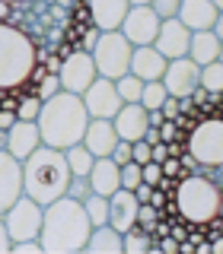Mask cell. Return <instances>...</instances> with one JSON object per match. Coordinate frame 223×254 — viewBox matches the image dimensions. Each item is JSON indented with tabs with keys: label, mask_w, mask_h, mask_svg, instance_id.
I'll return each mask as SVG.
<instances>
[{
	"label": "cell",
	"mask_w": 223,
	"mask_h": 254,
	"mask_svg": "<svg viewBox=\"0 0 223 254\" xmlns=\"http://www.w3.org/2000/svg\"><path fill=\"white\" fill-rule=\"evenodd\" d=\"M38 45L22 29L0 19V108L19 105L26 95L38 89L35 83Z\"/></svg>",
	"instance_id": "6da1fadb"
},
{
	"label": "cell",
	"mask_w": 223,
	"mask_h": 254,
	"mask_svg": "<svg viewBox=\"0 0 223 254\" xmlns=\"http://www.w3.org/2000/svg\"><path fill=\"white\" fill-rule=\"evenodd\" d=\"M93 235V219L86 213L83 200L64 194L61 200L45 206V222H42V242L45 254H77L86 251V242Z\"/></svg>",
	"instance_id": "7a4b0ae2"
},
{
	"label": "cell",
	"mask_w": 223,
	"mask_h": 254,
	"mask_svg": "<svg viewBox=\"0 0 223 254\" xmlns=\"http://www.w3.org/2000/svg\"><path fill=\"white\" fill-rule=\"evenodd\" d=\"M86 124H90V111H86L83 95L61 89L58 95L42 102L38 111V130H42V143L54 149H70L86 137Z\"/></svg>",
	"instance_id": "3957f363"
},
{
	"label": "cell",
	"mask_w": 223,
	"mask_h": 254,
	"mask_svg": "<svg viewBox=\"0 0 223 254\" xmlns=\"http://www.w3.org/2000/svg\"><path fill=\"white\" fill-rule=\"evenodd\" d=\"M166 185L172 188V213L179 216V222L195 229H207L214 219L220 216V203H223V188L220 181L204 178V175H182V178H166Z\"/></svg>",
	"instance_id": "277c9868"
},
{
	"label": "cell",
	"mask_w": 223,
	"mask_h": 254,
	"mask_svg": "<svg viewBox=\"0 0 223 254\" xmlns=\"http://www.w3.org/2000/svg\"><path fill=\"white\" fill-rule=\"evenodd\" d=\"M70 165H67V156L64 149H54V146H38L29 159H22V190L32 197L35 203H54L61 200L64 194H70Z\"/></svg>",
	"instance_id": "5b68a950"
},
{
	"label": "cell",
	"mask_w": 223,
	"mask_h": 254,
	"mask_svg": "<svg viewBox=\"0 0 223 254\" xmlns=\"http://www.w3.org/2000/svg\"><path fill=\"white\" fill-rule=\"evenodd\" d=\"M175 124L182 127L188 153L198 159L201 169H223V118L191 121L188 115H179Z\"/></svg>",
	"instance_id": "8992f818"
},
{
	"label": "cell",
	"mask_w": 223,
	"mask_h": 254,
	"mask_svg": "<svg viewBox=\"0 0 223 254\" xmlns=\"http://www.w3.org/2000/svg\"><path fill=\"white\" fill-rule=\"evenodd\" d=\"M93 61H96V70L99 76H109V79H118L124 73H131V54H134V45L121 35V29L115 32H99V42L93 45Z\"/></svg>",
	"instance_id": "52a82bcc"
},
{
	"label": "cell",
	"mask_w": 223,
	"mask_h": 254,
	"mask_svg": "<svg viewBox=\"0 0 223 254\" xmlns=\"http://www.w3.org/2000/svg\"><path fill=\"white\" fill-rule=\"evenodd\" d=\"M6 232L13 242H32V238L42 235V222H45V206L35 203L29 194H22L10 210L3 213Z\"/></svg>",
	"instance_id": "ba28073f"
},
{
	"label": "cell",
	"mask_w": 223,
	"mask_h": 254,
	"mask_svg": "<svg viewBox=\"0 0 223 254\" xmlns=\"http://www.w3.org/2000/svg\"><path fill=\"white\" fill-rule=\"evenodd\" d=\"M96 76H99V70H96V61L90 51H70L61 64V89L67 92L83 95Z\"/></svg>",
	"instance_id": "9c48e42d"
},
{
	"label": "cell",
	"mask_w": 223,
	"mask_h": 254,
	"mask_svg": "<svg viewBox=\"0 0 223 254\" xmlns=\"http://www.w3.org/2000/svg\"><path fill=\"white\" fill-rule=\"evenodd\" d=\"M159 26H163V19L153 13V6H131L127 16H124V22H121V35L134 48L153 45L156 35H159Z\"/></svg>",
	"instance_id": "30bf717a"
},
{
	"label": "cell",
	"mask_w": 223,
	"mask_h": 254,
	"mask_svg": "<svg viewBox=\"0 0 223 254\" xmlns=\"http://www.w3.org/2000/svg\"><path fill=\"white\" fill-rule=\"evenodd\" d=\"M83 102H86L90 118H115L124 105L121 95H118L115 79H109V76H96L90 83V89L83 92Z\"/></svg>",
	"instance_id": "8fae6325"
},
{
	"label": "cell",
	"mask_w": 223,
	"mask_h": 254,
	"mask_svg": "<svg viewBox=\"0 0 223 254\" xmlns=\"http://www.w3.org/2000/svg\"><path fill=\"white\" fill-rule=\"evenodd\" d=\"M163 86H166L169 95H175V99H188L191 89L201 86V67H198L191 58H175V61L166 64Z\"/></svg>",
	"instance_id": "7c38bea8"
},
{
	"label": "cell",
	"mask_w": 223,
	"mask_h": 254,
	"mask_svg": "<svg viewBox=\"0 0 223 254\" xmlns=\"http://www.w3.org/2000/svg\"><path fill=\"white\" fill-rule=\"evenodd\" d=\"M26 194L22 190V162L10 149H0V216Z\"/></svg>",
	"instance_id": "4fadbf2b"
},
{
	"label": "cell",
	"mask_w": 223,
	"mask_h": 254,
	"mask_svg": "<svg viewBox=\"0 0 223 254\" xmlns=\"http://www.w3.org/2000/svg\"><path fill=\"white\" fill-rule=\"evenodd\" d=\"M188 45H191V29L185 22L175 16V19H163V26H159V35L153 48L159 54H163L166 61H175V58H188Z\"/></svg>",
	"instance_id": "5bb4252c"
},
{
	"label": "cell",
	"mask_w": 223,
	"mask_h": 254,
	"mask_svg": "<svg viewBox=\"0 0 223 254\" xmlns=\"http://www.w3.org/2000/svg\"><path fill=\"white\" fill-rule=\"evenodd\" d=\"M137 210H140V200L134 190H124L118 188L115 194L109 197V226L118 229V232H127V229L137 226Z\"/></svg>",
	"instance_id": "9a60e30c"
},
{
	"label": "cell",
	"mask_w": 223,
	"mask_h": 254,
	"mask_svg": "<svg viewBox=\"0 0 223 254\" xmlns=\"http://www.w3.org/2000/svg\"><path fill=\"white\" fill-rule=\"evenodd\" d=\"M112 124H115V130H118V137L127 140V143H137L143 140V133H147V108L140 105V102H124L121 111H118L115 118H112Z\"/></svg>",
	"instance_id": "2e32d148"
},
{
	"label": "cell",
	"mask_w": 223,
	"mask_h": 254,
	"mask_svg": "<svg viewBox=\"0 0 223 254\" xmlns=\"http://www.w3.org/2000/svg\"><path fill=\"white\" fill-rule=\"evenodd\" d=\"M118 130H115V124H112V118H90V124H86V149L99 159V156H112V149L118 146Z\"/></svg>",
	"instance_id": "e0dca14e"
},
{
	"label": "cell",
	"mask_w": 223,
	"mask_h": 254,
	"mask_svg": "<svg viewBox=\"0 0 223 254\" xmlns=\"http://www.w3.org/2000/svg\"><path fill=\"white\" fill-rule=\"evenodd\" d=\"M6 133H10V137H6V149H10L19 162H22V159H29L38 146H42V130H38V121H16Z\"/></svg>",
	"instance_id": "ac0fdd59"
},
{
	"label": "cell",
	"mask_w": 223,
	"mask_h": 254,
	"mask_svg": "<svg viewBox=\"0 0 223 254\" xmlns=\"http://www.w3.org/2000/svg\"><path fill=\"white\" fill-rule=\"evenodd\" d=\"M127 10H131L127 0H90V19H93V26L99 32L121 29Z\"/></svg>",
	"instance_id": "d6986e66"
},
{
	"label": "cell",
	"mask_w": 223,
	"mask_h": 254,
	"mask_svg": "<svg viewBox=\"0 0 223 254\" xmlns=\"http://www.w3.org/2000/svg\"><path fill=\"white\" fill-rule=\"evenodd\" d=\"M90 188H93V194L112 197L118 188H121V165H118L112 156H99L93 162V172H90Z\"/></svg>",
	"instance_id": "ffe728a7"
},
{
	"label": "cell",
	"mask_w": 223,
	"mask_h": 254,
	"mask_svg": "<svg viewBox=\"0 0 223 254\" xmlns=\"http://www.w3.org/2000/svg\"><path fill=\"white\" fill-rule=\"evenodd\" d=\"M166 64H169V61H166L153 45H140V48H134V54H131V73L140 76L143 83H150V79H163Z\"/></svg>",
	"instance_id": "44dd1931"
},
{
	"label": "cell",
	"mask_w": 223,
	"mask_h": 254,
	"mask_svg": "<svg viewBox=\"0 0 223 254\" xmlns=\"http://www.w3.org/2000/svg\"><path fill=\"white\" fill-rule=\"evenodd\" d=\"M217 6L211 3V0H182L179 6V19L185 22L191 32H201V29H214V22H217Z\"/></svg>",
	"instance_id": "7402d4cb"
},
{
	"label": "cell",
	"mask_w": 223,
	"mask_h": 254,
	"mask_svg": "<svg viewBox=\"0 0 223 254\" xmlns=\"http://www.w3.org/2000/svg\"><path fill=\"white\" fill-rule=\"evenodd\" d=\"M188 58L204 67V64L217 61L220 58V38L214 35V29H201V32H191V45H188Z\"/></svg>",
	"instance_id": "603a6c76"
},
{
	"label": "cell",
	"mask_w": 223,
	"mask_h": 254,
	"mask_svg": "<svg viewBox=\"0 0 223 254\" xmlns=\"http://www.w3.org/2000/svg\"><path fill=\"white\" fill-rule=\"evenodd\" d=\"M86 251L90 254H124V235L118 229L106 226H93V235L86 242Z\"/></svg>",
	"instance_id": "cb8c5ba5"
},
{
	"label": "cell",
	"mask_w": 223,
	"mask_h": 254,
	"mask_svg": "<svg viewBox=\"0 0 223 254\" xmlns=\"http://www.w3.org/2000/svg\"><path fill=\"white\" fill-rule=\"evenodd\" d=\"M64 156H67V165H70V175H74V178H90L96 156L86 149V143H77V146L64 149Z\"/></svg>",
	"instance_id": "d4e9b609"
},
{
	"label": "cell",
	"mask_w": 223,
	"mask_h": 254,
	"mask_svg": "<svg viewBox=\"0 0 223 254\" xmlns=\"http://www.w3.org/2000/svg\"><path fill=\"white\" fill-rule=\"evenodd\" d=\"M150 248H153V238H150V232H143L140 226L124 232V254H147Z\"/></svg>",
	"instance_id": "484cf974"
},
{
	"label": "cell",
	"mask_w": 223,
	"mask_h": 254,
	"mask_svg": "<svg viewBox=\"0 0 223 254\" xmlns=\"http://www.w3.org/2000/svg\"><path fill=\"white\" fill-rule=\"evenodd\" d=\"M166 86H163V79H150V83H143V95H140V105L147 108V111H153V108H163V102H166Z\"/></svg>",
	"instance_id": "4316f807"
},
{
	"label": "cell",
	"mask_w": 223,
	"mask_h": 254,
	"mask_svg": "<svg viewBox=\"0 0 223 254\" xmlns=\"http://www.w3.org/2000/svg\"><path fill=\"white\" fill-rule=\"evenodd\" d=\"M115 86H118V95H121V102H140V95H143V79H140V76L124 73V76L115 79Z\"/></svg>",
	"instance_id": "83f0119b"
},
{
	"label": "cell",
	"mask_w": 223,
	"mask_h": 254,
	"mask_svg": "<svg viewBox=\"0 0 223 254\" xmlns=\"http://www.w3.org/2000/svg\"><path fill=\"white\" fill-rule=\"evenodd\" d=\"M83 206H86V213H90L93 226H106V222H109V197L90 194V197L83 200Z\"/></svg>",
	"instance_id": "f1b7e54d"
},
{
	"label": "cell",
	"mask_w": 223,
	"mask_h": 254,
	"mask_svg": "<svg viewBox=\"0 0 223 254\" xmlns=\"http://www.w3.org/2000/svg\"><path fill=\"white\" fill-rule=\"evenodd\" d=\"M201 86L207 92H223V64L211 61L201 67Z\"/></svg>",
	"instance_id": "f546056e"
},
{
	"label": "cell",
	"mask_w": 223,
	"mask_h": 254,
	"mask_svg": "<svg viewBox=\"0 0 223 254\" xmlns=\"http://www.w3.org/2000/svg\"><path fill=\"white\" fill-rule=\"evenodd\" d=\"M38 111H42V99L32 92L16 105V118H19V121H38Z\"/></svg>",
	"instance_id": "4dcf8cb0"
},
{
	"label": "cell",
	"mask_w": 223,
	"mask_h": 254,
	"mask_svg": "<svg viewBox=\"0 0 223 254\" xmlns=\"http://www.w3.org/2000/svg\"><path fill=\"white\" fill-rule=\"evenodd\" d=\"M140 181H143V169L134 162V159H131L127 165H121V188H124V190H137Z\"/></svg>",
	"instance_id": "1f68e13d"
},
{
	"label": "cell",
	"mask_w": 223,
	"mask_h": 254,
	"mask_svg": "<svg viewBox=\"0 0 223 254\" xmlns=\"http://www.w3.org/2000/svg\"><path fill=\"white\" fill-rule=\"evenodd\" d=\"M156 222H159V210H156L153 203H140V210H137V226L143 229V232H150V235H153Z\"/></svg>",
	"instance_id": "d6a6232c"
},
{
	"label": "cell",
	"mask_w": 223,
	"mask_h": 254,
	"mask_svg": "<svg viewBox=\"0 0 223 254\" xmlns=\"http://www.w3.org/2000/svg\"><path fill=\"white\" fill-rule=\"evenodd\" d=\"M61 92V73H48L45 79H42V83H38V89H35V95H38V99H51V95H58Z\"/></svg>",
	"instance_id": "836d02e7"
},
{
	"label": "cell",
	"mask_w": 223,
	"mask_h": 254,
	"mask_svg": "<svg viewBox=\"0 0 223 254\" xmlns=\"http://www.w3.org/2000/svg\"><path fill=\"white\" fill-rule=\"evenodd\" d=\"M153 13L159 16V19H175L179 16V6H182V0H153Z\"/></svg>",
	"instance_id": "e575fe53"
},
{
	"label": "cell",
	"mask_w": 223,
	"mask_h": 254,
	"mask_svg": "<svg viewBox=\"0 0 223 254\" xmlns=\"http://www.w3.org/2000/svg\"><path fill=\"white\" fill-rule=\"evenodd\" d=\"M131 159H134L137 165H147L150 159H153V146H150L147 140H137V143H134V153H131Z\"/></svg>",
	"instance_id": "d590c367"
},
{
	"label": "cell",
	"mask_w": 223,
	"mask_h": 254,
	"mask_svg": "<svg viewBox=\"0 0 223 254\" xmlns=\"http://www.w3.org/2000/svg\"><path fill=\"white\" fill-rule=\"evenodd\" d=\"M140 169H143V181H147V185H159V181H163V165H159V162H153V159H150V162L147 165H140Z\"/></svg>",
	"instance_id": "8d00e7d4"
},
{
	"label": "cell",
	"mask_w": 223,
	"mask_h": 254,
	"mask_svg": "<svg viewBox=\"0 0 223 254\" xmlns=\"http://www.w3.org/2000/svg\"><path fill=\"white\" fill-rule=\"evenodd\" d=\"M131 153H134V143H127V140H118V146L112 149V159H115L118 165H127V162H131Z\"/></svg>",
	"instance_id": "74e56055"
},
{
	"label": "cell",
	"mask_w": 223,
	"mask_h": 254,
	"mask_svg": "<svg viewBox=\"0 0 223 254\" xmlns=\"http://www.w3.org/2000/svg\"><path fill=\"white\" fill-rule=\"evenodd\" d=\"M10 251H16V254H45V248H42L38 238H32V242H13Z\"/></svg>",
	"instance_id": "f35d334b"
},
{
	"label": "cell",
	"mask_w": 223,
	"mask_h": 254,
	"mask_svg": "<svg viewBox=\"0 0 223 254\" xmlns=\"http://www.w3.org/2000/svg\"><path fill=\"white\" fill-rule=\"evenodd\" d=\"M163 115H166V121H175V118L182 115V99H175V95H166V102H163Z\"/></svg>",
	"instance_id": "ab89813d"
},
{
	"label": "cell",
	"mask_w": 223,
	"mask_h": 254,
	"mask_svg": "<svg viewBox=\"0 0 223 254\" xmlns=\"http://www.w3.org/2000/svg\"><path fill=\"white\" fill-rule=\"evenodd\" d=\"M182 175H185V169H182V159L169 156L163 162V178H182Z\"/></svg>",
	"instance_id": "60d3db41"
},
{
	"label": "cell",
	"mask_w": 223,
	"mask_h": 254,
	"mask_svg": "<svg viewBox=\"0 0 223 254\" xmlns=\"http://www.w3.org/2000/svg\"><path fill=\"white\" fill-rule=\"evenodd\" d=\"M159 133H163V140H166V143H172V140L185 137V133H182V127L175 124V121H163V127H159Z\"/></svg>",
	"instance_id": "b9f144b4"
},
{
	"label": "cell",
	"mask_w": 223,
	"mask_h": 254,
	"mask_svg": "<svg viewBox=\"0 0 223 254\" xmlns=\"http://www.w3.org/2000/svg\"><path fill=\"white\" fill-rule=\"evenodd\" d=\"M188 99H191V105H195V108H204V105H211V92H207L204 86L191 89V95H188Z\"/></svg>",
	"instance_id": "7bdbcfd3"
},
{
	"label": "cell",
	"mask_w": 223,
	"mask_h": 254,
	"mask_svg": "<svg viewBox=\"0 0 223 254\" xmlns=\"http://www.w3.org/2000/svg\"><path fill=\"white\" fill-rule=\"evenodd\" d=\"M16 121H19V118H16L13 108H0V130H10Z\"/></svg>",
	"instance_id": "ee69618b"
},
{
	"label": "cell",
	"mask_w": 223,
	"mask_h": 254,
	"mask_svg": "<svg viewBox=\"0 0 223 254\" xmlns=\"http://www.w3.org/2000/svg\"><path fill=\"white\" fill-rule=\"evenodd\" d=\"M166 159H169V143H166V140L153 143V162H159V165H163Z\"/></svg>",
	"instance_id": "f6af8a7d"
},
{
	"label": "cell",
	"mask_w": 223,
	"mask_h": 254,
	"mask_svg": "<svg viewBox=\"0 0 223 254\" xmlns=\"http://www.w3.org/2000/svg\"><path fill=\"white\" fill-rule=\"evenodd\" d=\"M13 248V238H10V232H6V222H3V216H0V254H6Z\"/></svg>",
	"instance_id": "bcb514c9"
},
{
	"label": "cell",
	"mask_w": 223,
	"mask_h": 254,
	"mask_svg": "<svg viewBox=\"0 0 223 254\" xmlns=\"http://www.w3.org/2000/svg\"><path fill=\"white\" fill-rule=\"evenodd\" d=\"M159 251L179 254V238H172V235H163V238H159Z\"/></svg>",
	"instance_id": "7dc6e473"
},
{
	"label": "cell",
	"mask_w": 223,
	"mask_h": 254,
	"mask_svg": "<svg viewBox=\"0 0 223 254\" xmlns=\"http://www.w3.org/2000/svg\"><path fill=\"white\" fill-rule=\"evenodd\" d=\"M134 194H137V200H140V203H150V197H153V185H147V181H140Z\"/></svg>",
	"instance_id": "c3c4849f"
},
{
	"label": "cell",
	"mask_w": 223,
	"mask_h": 254,
	"mask_svg": "<svg viewBox=\"0 0 223 254\" xmlns=\"http://www.w3.org/2000/svg\"><path fill=\"white\" fill-rule=\"evenodd\" d=\"M99 42V29L90 26V32H86V38H83V51H93V45Z\"/></svg>",
	"instance_id": "681fc988"
},
{
	"label": "cell",
	"mask_w": 223,
	"mask_h": 254,
	"mask_svg": "<svg viewBox=\"0 0 223 254\" xmlns=\"http://www.w3.org/2000/svg\"><path fill=\"white\" fill-rule=\"evenodd\" d=\"M147 121H150V127H163V121H166L163 108H153V111H147Z\"/></svg>",
	"instance_id": "f907efd6"
},
{
	"label": "cell",
	"mask_w": 223,
	"mask_h": 254,
	"mask_svg": "<svg viewBox=\"0 0 223 254\" xmlns=\"http://www.w3.org/2000/svg\"><path fill=\"white\" fill-rule=\"evenodd\" d=\"M150 203H153L156 210L163 213V206H166V194H163V188H153V197H150Z\"/></svg>",
	"instance_id": "816d5d0a"
},
{
	"label": "cell",
	"mask_w": 223,
	"mask_h": 254,
	"mask_svg": "<svg viewBox=\"0 0 223 254\" xmlns=\"http://www.w3.org/2000/svg\"><path fill=\"white\" fill-rule=\"evenodd\" d=\"M143 140H147L150 146H153V143H159V140H163V133H159V127H147V133H143Z\"/></svg>",
	"instance_id": "f5cc1de1"
},
{
	"label": "cell",
	"mask_w": 223,
	"mask_h": 254,
	"mask_svg": "<svg viewBox=\"0 0 223 254\" xmlns=\"http://www.w3.org/2000/svg\"><path fill=\"white\" fill-rule=\"evenodd\" d=\"M214 35L223 42V13H217V22H214Z\"/></svg>",
	"instance_id": "db71d44e"
},
{
	"label": "cell",
	"mask_w": 223,
	"mask_h": 254,
	"mask_svg": "<svg viewBox=\"0 0 223 254\" xmlns=\"http://www.w3.org/2000/svg\"><path fill=\"white\" fill-rule=\"evenodd\" d=\"M61 58H51V61H48V73H61Z\"/></svg>",
	"instance_id": "11a10c76"
},
{
	"label": "cell",
	"mask_w": 223,
	"mask_h": 254,
	"mask_svg": "<svg viewBox=\"0 0 223 254\" xmlns=\"http://www.w3.org/2000/svg\"><path fill=\"white\" fill-rule=\"evenodd\" d=\"M6 16H10V6H6L3 0H0V19H6Z\"/></svg>",
	"instance_id": "9f6ffc18"
},
{
	"label": "cell",
	"mask_w": 223,
	"mask_h": 254,
	"mask_svg": "<svg viewBox=\"0 0 223 254\" xmlns=\"http://www.w3.org/2000/svg\"><path fill=\"white\" fill-rule=\"evenodd\" d=\"M127 3H131V6H150L153 0H127Z\"/></svg>",
	"instance_id": "6f0895ef"
},
{
	"label": "cell",
	"mask_w": 223,
	"mask_h": 254,
	"mask_svg": "<svg viewBox=\"0 0 223 254\" xmlns=\"http://www.w3.org/2000/svg\"><path fill=\"white\" fill-rule=\"evenodd\" d=\"M6 137H10V133H6V130H0V149H6Z\"/></svg>",
	"instance_id": "680465c9"
},
{
	"label": "cell",
	"mask_w": 223,
	"mask_h": 254,
	"mask_svg": "<svg viewBox=\"0 0 223 254\" xmlns=\"http://www.w3.org/2000/svg\"><path fill=\"white\" fill-rule=\"evenodd\" d=\"M211 3H214V6H217V10L223 13V0H211Z\"/></svg>",
	"instance_id": "91938a15"
},
{
	"label": "cell",
	"mask_w": 223,
	"mask_h": 254,
	"mask_svg": "<svg viewBox=\"0 0 223 254\" xmlns=\"http://www.w3.org/2000/svg\"><path fill=\"white\" fill-rule=\"evenodd\" d=\"M217 61H220V64H223V42H220V58H217Z\"/></svg>",
	"instance_id": "94428289"
},
{
	"label": "cell",
	"mask_w": 223,
	"mask_h": 254,
	"mask_svg": "<svg viewBox=\"0 0 223 254\" xmlns=\"http://www.w3.org/2000/svg\"><path fill=\"white\" fill-rule=\"evenodd\" d=\"M220 219H223V203H220Z\"/></svg>",
	"instance_id": "6125c7cd"
}]
</instances>
